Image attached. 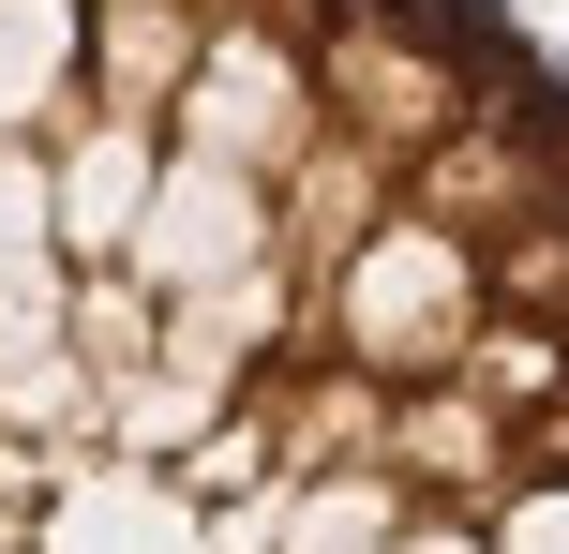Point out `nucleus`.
<instances>
[{
	"mask_svg": "<svg viewBox=\"0 0 569 554\" xmlns=\"http://www.w3.org/2000/svg\"><path fill=\"white\" fill-rule=\"evenodd\" d=\"M555 465H569V420H555Z\"/></svg>",
	"mask_w": 569,
	"mask_h": 554,
	"instance_id": "f257e3e1",
	"label": "nucleus"
}]
</instances>
